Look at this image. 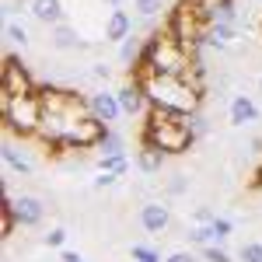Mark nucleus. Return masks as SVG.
Listing matches in <instances>:
<instances>
[{
    "label": "nucleus",
    "instance_id": "nucleus-1",
    "mask_svg": "<svg viewBox=\"0 0 262 262\" xmlns=\"http://www.w3.org/2000/svg\"><path fill=\"white\" fill-rule=\"evenodd\" d=\"M39 95H42V126L35 140L60 150L67 133L74 129V122H81L91 112L88 98L77 91H63V88H39Z\"/></svg>",
    "mask_w": 262,
    "mask_h": 262
},
{
    "label": "nucleus",
    "instance_id": "nucleus-2",
    "mask_svg": "<svg viewBox=\"0 0 262 262\" xmlns=\"http://www.w3.org/2000/svg\"><path fill=\"white\" fill-rule=\"evenodd\" d=\"M196 70V56L192 49H185L168 28L150 32V39H143L140 60L133 67V77L140 74H161V77H189Z\"/></svg>",
    "mask_w": 262,
    "mask_h": 262
},
{
    "label": "nucleus",
    "instance_id": "nucleus-3",
    "mask_svg": "<svg viewBox=\"0 0 262 262\" xmlns=\"http://www.w3.org/2000/svg\"><path fill=\"white\" fill-rule=\"evenodd\" d=\"M150 108L175 112V116H196L203 112V84L189 77H161V74H140L137 77Z\"/></svg>",
    "mask_w": 262,
    "mask_h": 262
},
{
    "label": "nucleus",
    "instance_id": "nucleus-4",
    "mask_svg": "<svg viewBox=\"0 0 262 262\" xmlns=\"http://www.w3.org/2000/svg\"><path fill=\"white\" fill-rule=\"evenodd\" d=\"M192 143H196V137H192L185 116L161 112V108H150L147 112L140 147H154V150H161L164 158H179V154H189L192 150Z\"/></svg>",
    "mask_w": 262,
    "mask_h": 262
},
{
    "label": "nucleus",
    "instance_id": "nucleus-5",
    "mask_svg": "<svg viewBox=\"0 0 262 262\" xmlns=\"http://www.w3.org/2000/svg\"><path fill=\"white\" fill-rule=\"evenodd\" d=\"M0 119L4 126L21 137V140H32L39 137V126H42V95H25V98H7L0 95Z\"/></svg>",
    "mask_w": 262,
    "mask_h": 262
},
{
    "label": "nucleus",
    "instance_id": "nucleus-6",
    "mask_svg": "<svg viewBox=\"0 0 262 262\" xmlns=\"http://www.w3.org/2000/svg\"><path fill=\"white\" fill-rule=\"evenodd\" d=\"M206 25H210V21H203V14L189 4V0H185V4H179V7L171 11V18H168V32H171L185 49H192V53H196V49L203 46Z\"/></svg>",
    "mask_w": 262,
    "mask_h": 262
},
{
    "label": "nucleus",
    "instance_id": "nucleus-7",
    "mask_svg": "<svg viewBox=\"0 0 262 262\" xmlns=\"http://www.w3.org/2000/svg\"><path fill=\"white\" fill-rule=\"evenodd\" d=\"M39 91V84L35 77L28 74V67L14 56H7L4 60V77H0V95H7V98H25V95H35Z\"/></svg>",
    "mask_w": 262,
    "mask_h": 262
},
{
    "label": "nucleus",
    "instance_id": "nucleus-8",
    "mask_svg": "<svg viewBox=\"0 0 262 262\" xmlns=\"http://www.w3.org/2000/svg\"><path fill=\"white\" fill-rule=\"evenodd\" d=\"M4 206H11L18 227H39L46 221V203L39 196H32V192H25V196H4Z\"/></svg>",
    "mask_w": 262,
    "mask_h": 262
},
{
    "label": "nucleus",
    "instance_id": "nucleus-9",
    "mask_svg": "<svg viewBox=\"0 0 262 262\" xmlns=\"http://www.w3.org/2000/svg\"><path fill=\"white\" fill-rule=\"evenodd\" d=\"M137 221H140V227L147 234H164V231L171 227V206L164 200H143Z\"/></svg>",
    "mask_w": 262,
    "mask_h": 262
},
{
    "label": "nucleus",
    "instance_id": "nucleus-10",
    "mask_svg": "<svg viewBox=\"0 0 262 262\" xmlns=\"http://www.w3.org/2000/svg\"><path fill=\"white\" fill-rule=\"evenodd\" d=\"M84 98H88L91 116H95V119H101L105 126H112V122L122 119V108H119L116 91H105V88H98V91H91V95H84Z\"/></svg>",
    "mask_w": 262,
    "mask_h": 262
},
{
    "label": "nucleus",
    "instance_id": "nucleus-11",
    "mask_svg": "<svg viewBox=\"0 0 262 262\" xmlns=\"http://www.w3.org/2000/svg\"><path fill=\"white\" fill-rule=\"evenodd\" d=\"M116 98H119L122 116H147V112H150V101H147V95H143V88H140L137 77L122 84L119 91H116Z\"/></svg>",
    "mask_w": 262,
    "mask_h": 262
},
{
    "label": "nucleus",
    "instance_id": "nucleus-12",
    "mask_svg": "<svg viewBox=\"0 0 262 262\" xmlns=\"http://www.w3.org/2000/svg\"><path fill=\"white\" fill-rule=\"evenodd\" d=\"M49 46H53V49H60V53L88 49L84 35L77 32V25H70V21H63V25H56V28H49Z\"/></svg>",
    "mask_w": 262,
    "mask_h": 262
},
{
    "label": "nucleus",
    "instance_id": "nucleus-13",
    "mask_svg": "<svg viewBox=\"0 0 262 262\" xmlns=\"http://www.w3.org/2000/svg\"><path fill=\"white\" fill-rule=\"evenodd\" d=\"M238 39V25H227V21H210L206 25V35H203V46L206 49H231Z\"/></svg>",
    "mask_w": 262,
    "mask_h": 262
},
{
    "label": "nucleus",
    "instance_id": "nucleus-14",
    "mask_svg": "<svg viewBox=\"0 0 262 262\" xmlns=\"http://www.w3.org/2000/svg\"><path fill=\"white\" fill-rule=\"evenodd\" d=\"M105 42H126L129 35H133V18L122 11V7H116V11H108V18H105Z\"/></svg>",
    "mask_w": 262,
    "mask_h": 262
},
{
    "label": "nucleus",
    "instance_id": "nucleus-15",
    "mask_svg": "<svg viewBox=\"0 0 262 262\" xmlns=\"http://www.w3.org/2000/svg\"><path fill=\"white\" fill-rule=\"evenodd\" d=\"M32 18L46 25V28H56L67 21V11H63V0H32Z\"/></svg>",
    "mask_w": 262,
    "mask_h": 262
},
{
    "label": "nucleus",
    "instance_id": "nucleus-16",
    "mask_svg": "<svg viewBox=\"0 0 262 262\" xmlns=\"http://www.w3.org/2000/svg\"><path fill=\"white\" fill-rule=\"evenodd\" d=\"M227 116H231V126H248V122L259 119V105L248 98V95H231Z\"/></svg>",
    "mask_w": 262,
    "mask_h": 262
},
{
    "label": "nucleus",
    "instance_id": "nucleus-17",
    "mask_svg": "<svg viewBox=\"0 0 262 262\" xmlns=\"http://www.w3.org/2000/svg\"><path fill=\"white\" fill-rule=\"evenodd\" d=\"M4 164H7V171H14V175H32L35 171V161L28 158V150H18L14 143H4Z\"/></svg>",
    "mask_w": 262,
    "mask_h": 262
},
{
    "label": "nucleus",
    "instance_id": "nucleus-18",
    "mask_svg": "<svg viewBox=\"0 0 262 262\" xmlns=\"http://www.w3.org/2000/svg\"><path fill=\"white\" fill-rule=\"evenodd\" d=\"M164 161H168V158H164L161 150H154V147H140V150H137V168H140L143 175H158L164 168Z\"/></svg>",
    "mask_w": 262,
    "mask_h": 262
},
{
    "label": "nucleus",
    "instance_id": "nucleus-19",
    "mask_svg": "<svg viewBox=\"0 0 262 262\" xmlns=\"http://www.w3.org/2000/svg\"><path fill=\"white\" fill-rule=\"evenodd\" d=\"M95 168H98V171H108V175L126 179V171H129V158H126V154H98Z\"/></svg>",
    "mask_w": 262,
    "mask_h": 262
},
{
    "label": "nucleus",
    "instance_id": "nucleus-20",
    "mask_svg": "<svg viewBox=\"0 0 262 262\" xmlns=\"http://www.w3.org/2000/svg\"><path fill=\"white\" fill-rule=\"evenodd\" d=\"M185 238L192 248H206V245H217V234H213V224H192L185 231Z\"/></svg>",
    "mask_w": 262,
    "mask_h": 262
},
{
    "label": "nucleus",
    "instance_id": "nucleus-21",
    "mask_svg": "<svg viewBox=\"0 0 262 262\" xmlns=\"http://www.w3.org/2000/svg\"><path fill=\"white\" fill-rule=\"evenodd\" d=\"M140 49H143V42L137 39V35H129V39L119 46V63L126 67V70H133V67H137V60H140Z\"/></svg>",
    "mask_w": 262,
    "mask_h": 262
},
{
    "label": "nucleus",
    "instance_id": "nucleus-22",
    "mask_svg": "<svg viewBox=\"0 0 262 262\" xmlns=\"http://www.w3.org/2000/svg\"><path fill=\"white\" fill-rule=\"evenodd\" d=\"M98 154H126V140H122V133L119 129H105V137H101L98 143Z\"/></svg>",
    "mask_w": 262,
    "mask_h": 262
},
{
    "label": "nucleus",
    "instance_id": "nucleus-23",
    "mask_svg": "<svg viewBox=\"0 0 262 262\" xmlns=\"http://www.w3.org/2000/svg\"><path fill=\"white\" fill-rule=\"evenodd\" d=\"M4 39L11 42V46H21V49L32 42V39H28V28L18 25V21H4Z\"/></svg>",
    "mask_w": 262,
    "mask_h": 262
},
{
    "label": "nucleus",
    "instance_id": "nucleus-24",
    "mask_svg": "<svg viewBox=\"0 0 262 262\" xmlns=\"http://www.w3.org/2000/svg\"><path fill=\"white\" fill-rule=\"evenodd\" d=\"M129 259L133 262H164L154 245H129Z\"/></svg>",
    "mask_w": 262,
    "mask_h": 262
},
{
    "label": "nucleus",
    "instance_id": "nucleus-25",
    "mask_svg": "<svg viewBox=\"0 0 262 262\" xmlns=\"http://www.w3.org/2000/svg\"><path fill=\"white\" fill-rule=\"evenodd\" d=\"M164 192H168V196H182V192H189V175H185V171H175L171 179L164 182Z\"/></svg>",
    "mask_w": 262,
    "mask_h": 262
},
{
    "label": "nucleus",
    "instance_id": "nucleus-26",
    "mask_svg": "<svg viewBox=\"0 0 262 262\" xmlns=\"http://www.w3.org/2000/svg\"><path fill=\"white\" fill-rule=\"evenodd\" d=\"M196 252H200L203 262H231V255H227L224 245H206V248H196Z\"/></svg>",
    "mask_w": 262,
    "mask_h": 262
},
{
    "label": "nucleus",
    "instance_id": "nucleus-27",
    "mask_svg": "<svg viewBox=\"0 0 262 262\" xmlns=\"http://www.w3.org/2000/svg\"><path fill=\"white\" fill-rule=\"evenodd\" d=\"M133 7H137L140 18H158L161 7H164V0H133Z\"/></svg>",
    "mask_w": 262,
    "mask_h": 262
},
{
    "label": "nucleus",
    "instance_id": "nucleus-28",
    "mask_svg": "<svg viewBox=\"0 0 262 262\" xmlns=\"http://www.w3.org/2000/svg\"><path fill=\"white\" fill-rule=\"evenodd\" d=\"M185 119H189V129H192V137H196V140L210 137V122H206V116H203V112H196V116H185Z\"/></svg>",
    "mask_w": 262,
    "mask_h": 262
},
{
    "label": "nucleus",
    "instance_id": "nucleus-29",
    "mask_svg": "<svg viewBox=\"0 0 262 262\" xmlns=\"http://www.w3.org/2000/svg\"><path fill=\"white\" fill-rule=\"evenodd\" d=\"M238 259L242 262H262V242H245L238 248Z\"/></svg>",
    "mask_w": 262,
    "mask_h": 262
},
{
    "label": "nucleus",
    "instance_id": "nucleus-30",
    "mask_svg": "<svg viewBox=\"0 0 262 262\" xmlns=\"http://www.w3.org/2000/svg\"><path fill=\"white\" fill-rule=\"evenodd\" d=\"M231 231H234V221H231V217H217V221H213V234H217V245L227 242V238H231Z\"/></svg>",
    "mask_w": 262,
    "mask_h": 262
},
{
    "label": "nucleus",
    "instance_id": "nucleus-31",
    "mask_svg": "<svg viewBox=\"0 0 262 262\" xmlns=\"http://www.w3.org/2000/svg\"><path fill=\"white\" fill-rule=\"evenodd\" d=\"M63 242H67V231H63V227H53V231L42 234V245H46V248H63Z\"/></svg>",
    "mask_w": 262,
    "mask_h": 262
},
{
    "label": "nucleus",
    "instance_id": "nucleus-32",
    "mask_svg": "<svg viewBox=\"0 0 262 262\" xmlns=\"http://www.w3.org/2000/svg\"><path fill=\"white\" fill-rule=\"evenodd\" d=\"M14 227H18V221H14L11 206H4V210H0V234H4V238H11V234H14Z\"/></svg>",
    "mask_w": 262,
    "mask_h": 262
},
{
    "label": "nucleus",
    "instance_id": "nucleus-33",
    "mask_svg": "<svg viewBox=\"0 0 262 262\" xmlns=\"http://www.w3.org/2000/svg\"><path fill=\"white\" fill-rule=\"evenodd\" d=\"M112 185H119V175H108V171H98L95 179H91V189H112Z\"/></svg>",
    "mask_w": 262,
    "mask_h": 262
},
{
    "label": "nucleus",
    "instance_id": "nucleus-34",
    "mask_svg": "<svg viewBox=\"0 0 262 262\" xmlns=\"http://www.w3.org/2000/svg\"><path fill=\"white\" fill-rule=\"evenodd\" d=\"M213 221H217V213L210 206H196L192 210V224H213Z\"/></svg>",
    "mask_w": 262,
    "mask_h": 262
},
{
    "label": "nucleus",
    "instance_id": "nucleus-35",
    "mask_svg": "<svg viewBox=\"0 0 262 262\" xmlns=\"http://www.w3.org/2000/svg\"><path fill=\"white\" fill-rule=\"evenodd\" d=\"M108 77H112V70H108L105 63H95V67H91V81H98V84H108Z\"/></svg>",
    "mask_w": 262,
    "mask_h": 262
},
{
    "label": "nucleus",
    "instance_id": "nucleus-36",
    "mask_svg": "<svg viewBox=\"0 0 262 262\" xmlns=\"http://www.w3.org/2000/svg\"><path fill=\"white\" fill-rule=\"evenodd\" d=\"M164 262H196V255H192V252H171Z\"/></svg>",
    "mask_w": 262,
    "mask_h": 262
},
{
    "label": "nucleus",
    "instance_id": "nucleus-37",
    "mask_svg": "<svg viewBox=\"0 0 262 262\" xmlns=\"http://www.w3.org/2000/svg\"><path fill=\"white\" fill-rule=\"evenodd\" d=\"M60 262H84V255H77V252H63Z\"/></svg>",
    "mask_w": 262,
    "mask_h": 262
},
{
    "label": "nucleus",
    "instance_id": "nucleus-38",
    "mask_svg": "<svg viewBox=\"0 0 262 262\" xmlns=\"http://www.w3.org/2000/svg\"><path fill=\"white\" fill-rule=\"evenodd\" d=\"M101 4H108L112 11H116V7H122V0H101Z\"/></svg>",
    "mask_w": 262,
    "mask_h": 262
},
{
    "label": "nucleus",
    "instance_id": "nucleus-39",
    "mask_svg": "<svg viewBox=\"0 0 262 262\" xmlns=\"http://www.w3.org/2000/svg\"><path fill=\"white\" fill-rule=\"evenodd\" d=\"M259 91H262V77H259Z\"/></svg>",
    "mask_w": 262,
    "mask_h": 262
}]
</instances>
